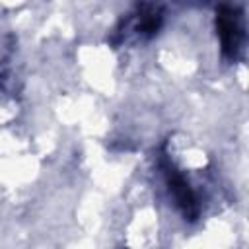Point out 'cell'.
<instances>
[{"instance_id":"1","label":"cell","mask_w":249,"mask_h":249,"mask_svg":"<svg viewBox=\"0 0 249 249\" xmlns=\"http://www.w3.org/2000/svg\"><path fill=\"white\" fill-rule=\"evenodd\" d=\"M216 29L222 41V51L226 56H233L241 45V25H239V16L235 8L230 6H220L216 14Z\"/></svg>"},{"instance_id":"2","label":"cell","mask_w":249,"mask_h":249,"mask_svg":"<svg viewBox=\"0 0 249 249\" xmlns=\"http://www.w3.org/2000/svg\"><path fill=\"white\" fill-rule=\"evenodd\" d=\"M165 175H167V183H169V191L173 193L177 204L181 206L183 214L189 218V220H195L196 214H198V204H196V196L193 193V189L189 187V183L183 179V175L173 167L169 165L165 169Z\"/></svg>"},{"instance_id":"3","label":"cell","mask_w":249,"mask_h":249,"mask_svg":"<svg viewBox=\"0 0 249 249\" xmlns=\"http://www.w3.org/2000/svg\"><path fill=\"white\" fill-rule=\"evenodd\" d=\"M160 25H161V16L156 10H150L148 14L142 16V19L138 23V29L144 31V33H148V35H154L160 29Z\"/></svg>"}]
</instances>
